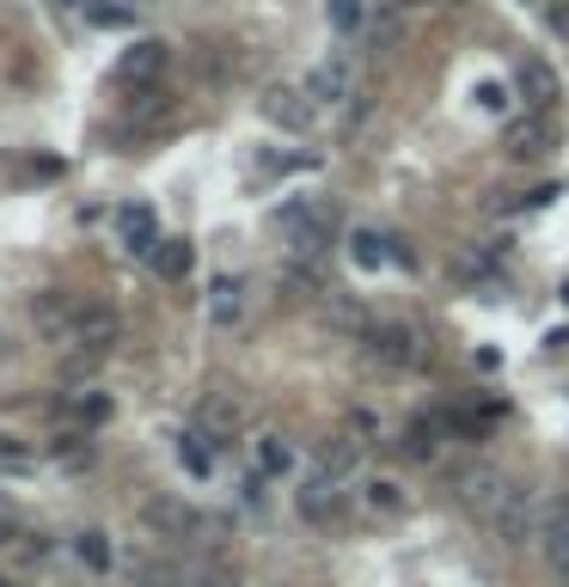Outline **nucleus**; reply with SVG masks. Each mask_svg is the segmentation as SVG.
<instances>
[{
  "label": "nucleus",
  "instance_id": "nucleus-25",
  "mask_svg": "<svg viewBox=\"0 0 569 587\" xmlns=\"http://www.w3.org/2000/svg\"><path fill=\"white\" fill-rule=\"evenodd\" d=\"M447 429H453V434H472V441H477V434L496 429V410H491V405H453V410H447Z\"/></svg>",
  "mask_w": 569,
  "mask_h": 587
},
{
  "label": "nucleus",
  "instance_id": "nucleus-12",
  "mask_svg": "<svg viewBox=\"0 0 569 587\" xmlns=\"http://www.w3.org/2000/svg\"><path fill=\"white\" fill-rule=\"evenodd\" d=\"M484 526H491L503 545H520V538H533V496L520 490V483H508V496L491 509V521H484Z\"/></svg>",
  "mask_w": 569,
  "mask_h": 587
},
{
  "label": "nucleus",
  "instance_id": "nucleus-26",
  "mask_svg": "<svg viewBox=\"0 0 569 587\" xmlns=\"http://www.w3.org/2000/svg\"><path fill=\"white\" fill-rule=\"evenodd\" d=\"M67 417H74L80 429H98V422H110V398L105 391H74V398H67Z\"/></svg>",
  "mask_w": 569,
  "mask_h": 587
},
{
  "label": "nucleus",
  "instance_id": "nucleus-31",
  "mask_svg": "<svg viewBox=\"0 0 569 587\" xmlns=\"http://www.w3.org/2000/svg\"><path fill=\"white\" fill-rule=\"evenodd\" d=\"M545 25H551L557 38L569 43V0H551V7H545Z\"/></svg>",
  "mask_w": 569,
  "mask_h": 587
},
{
  "label": "nucleus",
  "instance_id": "nucleus-9",
  "mask_svg": "<svg viewBox=\"0 0 569 587\" xmlns=\"http://www.w3.org/2000/svg\"><path fill=\"white\" fill-rule=\"evenodd\" d=\"M166 62H172V50H166L159 38H141V43H129V50H123L117 80H123V86H135V92H141V86H159Z\"/></svg>",
  "mask_w": 569,
  "mask_h": 587
},
{
  "label": "nucleus",
  "instance_id": "nucleus-4",
  "mask_svg": "<svg viewBox=\"0 0 569 587\" xmlns=\"http://www.w3.org/2000/svg\"><path fill=\"white\" fill-rule=\"evenodd\" d=\"M349 490H356V483L331 478V471H306V483H301V496H294V509H301V521H313V526H331L337 514H344Z\"/></svg>",
  "mask_w": 569,
  "mask_h": 587
},
{
  "label": "nucleus",
  "instance_id": "nucleus-34",
  "mask_svg": "<svg viewBox=\"0 0 569 587\" xmlns=\"http://www.w3.org/2000/svg\"><path fill=\"white\" fill-rule=\"evenodd\" d=\"M398 7H435V0H398Z\"/></svg>",
  "mask_w": 569,
  "mask_h": 587
},
{
  "label": "nucleus",
  "instance_id": "nucleus-1",
  "mask_svg": "<svg viewBox=\"0 0 569 587\" xmlns=\"http://www.w3.org/2000/svg\"><path fill=\"white\" fill-rule=\"evenodd\" d=\"M276 221H282V233L294 239V251H325L337 239V227H344V214H337L331 196H306V202H288Z\"/></svg>",
  "mask_w": 569,
  "mask_h": 587
},
{
  "label": "nucleus",
  "instance_id": "nucleus-23",
  "mask_svg": "<svg viewBox=\"0 0 569 587\" xmlns=\"http://www.w3.org/2000/svg\"><path fill=\"white\" fill-rule=\"evenodd\" d=\"M325 19H331L337 38H361L368 31V0H325Z\"/></svg>",
  "mask_w": 569,
  "mask_h": 587
},
{
  "label": "nucleus",
  "instance_id": "nucleus-7",
  "mask_svg": "<svg viewBox=\"0 0 569 587\" xmlns=\"http://www.w3.org/2000/svg\"><path fill=\"white\" fill-rule=\"evenodd\" d=\"M356 509L368 514V521H404L411 496H404V483H398L392 471H361L356 478Z\"/></svg>",
  "mask_w": 569,
  "mask_h": 587
},
{
  "label": "nucleus",
  "instance_id": "nucleus-3",
  "mask_svg": "<svg viewBox=\"0 0 569 587\" xmlns=\"http://www.w3.org/2000/svg\"><path fill=\"white\" fill-rule=\"evenodd\" d=\"M361 355L368 361H380V367H392V374H404V367H423V337H417L411 325H368L361 331Z\"/></svg>",
  "mask_w": 569,
  "mask_h": 587
},
{
  "label": "nucleus",
  "instance_id": "nucleus-24",
  "mask_svg": "<svg viewBox=\"0 0 569 587\" xmlns=\"http://www.w3.org/2000/svg\"><path fill=\"white\" fill-rule=\"evenodd\" d=\"M294 471V447L282 434H257V478H282Z\"/></svg>",
  "mask_w": 569,
  "mask_h": 587
},
{
  "label": "nucleus",
  "instance_id": "nucleus-18",
  "mask_svg": "<svg viewBox=\"0 0 569 587\" xmlns=\"http://www.w3.org/2000/svg\"><path fill=\"white\" fill-rule=\"evenodd\" d=\"M361 441H344V434H331V441L318 447V459H313V471H331V478H344V483H356L361 478Z\"/></svg>",
  "mask_w": 569,
  "mask_h": 587
},
{
  "label": "nucleus",
  "instance_id": "nucleus-30",
  "mask_svg": "<svg viewBox=\"0 0 569 587\" xmlns=\"http://www.w3.org/2000/svg\"><path fill=\"white\" fill-rule=\"evenodd\" d=\"M386 245H392V239L368 233V227H356V239H349V251H356V263H361V270H373V263L386 258Z\"/></svg>",
  "mask_w": 569,
  "mask_h": 587
},
{
  "label": "nucleus",
  "instance_id": "nucleus-33",
  "mask_svg": "<svg viewBox=\"0 0 569 587\" xmlns=\"http://www.w3.org/2000/svg\"><path fill=\"white\" fill-rule=\"evenodd\" d=\"M25 465H31L25 447H7V441H0V471H25Z\"/></svg>",
  "mask_w": 569,
  "mask_h": 587
},
{
  "label": "nucleus",
  "instance_id": "nucleus-10",
  "mask_svg": "<svg viewBox=\"0 0 569 587\" xmlns=\"http://www.w3.org/2000/svg\"><path fill=\"white\" fill-rule=\"evenodd\" d=\"M141 521L154 526L159 538H172V545H185V538L202 533V514L190 509V502H178V496H154V502L141 509Z\"/></svg>",
  "mask_w": 569,
  "mask_h": 587
},
{
  "label": "nucleus",
  "instance_id": "nucleus-27",
  "mask_svg": "<svg viewBox=\"0 0 569 587\" xmlns=\"http://www.w3.org/2000/svg\"><path fill=\"white\" fill-rule=\"evenodd\" d=\"M496 270H503V258H496V251H477V245H465L460 258H453V275H465V282H491Z\"/></svg>",
  "mask_w": 569,
  "mask_h": 587
},
{
  "label": "nucleus",
  "instance_id": "nucleus-37",
  "mask_svg": "<svg viewBox=\"0 0 569 587\" xmlns=\"http://www.w3.org/2000/svg\"><path fill=\"white\" fill-rule=\"evenodd\" d=\"M67 7H74V0H67Z\"/></svg>",
  "mask_w": 569,
  "mask_h": 587
},
{
  "label": "nucleus",
  "instance_id": "nucleus-6",
  "mask_svg": "<svg viewBox=\"0 0 569 587\" xmlns=\"http://www.w3.org/2000/svg\"><path fill=\"white\" fill-rule=\"evenodd\" d=\"M117 337H123V318L110 313L105 301H80L74 337H67L80 355H93V361H98V355H110V349H117Z\"/></svg>",
  "mask_w": 569,
  "mask_h": 587
},
{
  "label": "nucleus",
  "instance_id": "nucleus-36",
  "mask_svg": "<svg viewBox=\"0 0 569 587\" xmlns=\"http://www.w3.org/2000/svg\"><path fill=\"white\" fill-rule=\"evenodd\" d=\"M563 301H569V287H563Z\"/></svg>",
  "mask_w": 569,
  "mask_h": 587
},
{
  "label": "nucleus",
  "instance_id": "nucleus-19",
  "mask_svg": "<svg viewBox=\"0 0 569 587\" xmlns=\"http://www.w3.org/2000/svg\"><path fill=\"white\" fill-rule=\"evenodd\" d=\"M520 98H527L533 111H545V105H557V74L545 62H520Z\"/></svg>",
  "mask_w": 569,
  "mask_h": 587
},
{
  "label": "nucleus",
  "instance_id": "nucleus-11",
  "mask_svg": "<svg viewBox=\"0 0 569 587\" xmlns=\"http://www.w3.org/2000/svg\"><path fill=\"white\" fill-rule=\"evenodd\" d=\"M441 441H453L447 410H423V417H411L404 429H398V453H404V459H435Z\"/></svg>",
  "mask_w": 569,
  "mask_h": 587
},
{
  "label": "nucleus",
  "instance_id": "nucleus-16",
  "mask_svg": "<svg viewBox=\"0 0 569 587\" xmlns=\"http://www.w3.org/2000/svg\"><path fill=\"white\" fill-rule=\"evenodd\" d=\"M239 318H245V282H239V275H221V282L209 287V325L233 331Z\"/></svg>",
  "mask_w": 569,
  "mask_h": 587
},
{
  "label": "nucleus",
  "instance_id": "nucleus-20",
  "mask_svg": "<svg viewBox=\"0 0 569 587\" xmlns=\"http://www.w3.org/2000/svg\"><path fill=\"white\" fill-rule=\"evenodd\" d=\"M539 538H545V557H557V551H569V496H551L539 514Z\"/></svg>",
  "mask_w": 569,
  "mask_h": 587
},
{
  "label": "nucleus",
  "instance_id": "nucleus-38",
  "mask_svg": "<svg viewBox=\"0 0 569 587\" xmlns=\"http://www.w3.org/2000/svg\"><path fill=\"white\" fill-rule=\"evenodd\" d=\"M0 587H7V581H0Z\"/></svg>",
  "mask_w": 569,
  "mask_h": 587
},
{
  "label": "nucleus",
  "instance_id": "nucleus-17",
  "mask_svg": "<svg viewBox=\"0 0 569 587\" xmlns=\"http://www.w3.org/2000/svg\"><path fill=\"white\" fill-rule=\"evenodd\" d=\"M117 233H123V245H129L135 258H154V251H159V227H154V209H141V202H129V209L117 214Z\"/></svg>",
  "mask_w": 569,
  "mask_h": 587
},
{
  "label": "nucleus",
  "instance_id": "nucleus-21",
  "mask_svg": "<svg viewBox=\"0 0 569 587\" xmlns=\"http://www.w3.org/2000/svg\"><path fill=\"white\" fill-rule=\"evenodd\" d=\"M147 263H154V270L166 275V282H185V275H190V263H197V251H190L185 239H159V251H154Z\"/></svg>",
  "mask_w": 569,
  "mask_h": 587
},
{
  "label": "nucleus",
  "instance_id": "nucleus-28",
  "mask_svg": "<svg viewBox=\"0 0 569 587\" xmlns=\"http://www.w3.org/2000/svg\"><path fill=\"white\" fill-rule=\"evenodd\" d=\"M185 581L190 587H239V575L226 569L221 557H202V563H190V569H185Z\"/></svg>",
  "mask_w": 569,
  "mask_h": 587
},
{
  "label": "nucleus",
  "instance_id": "nucleus-15",
  "mask_svg": "<svg viewBox=\"0 0 569 587\" xmlns=\"http://www.w3.org/2000/svg\"><path fill=\"white\" fill-rule=\"evenodd\" d=\"M31 318H38V331H43V337L67 343V337H74V318H80V301H67V294H38Z\"/></svg>",
  "mask_w": 569,
  "mask_h": 587
},
{
  "label": "nucleus",
  "instance_id": "nucleus-32",
  "mask_svg": "<svg viewBox=\"0 0 569 587\" xmlns=\"http://www.w3.org/2000/svg\"><path fill=\"white\" fill-rule=\"evenodd\" d=\"M477 105H484V111H508V92L496 86V80H484V86H477Z\"/></svg>",
  "mask_w": 569,
  "mask_h": 587
},
{
  "label": "nucleus",
  "instance_id": "nucleus-35",
  "mask_svg": "<svg viewBox=\"0 0 569 587\" xmlns=\"http://www.w3.org/2000/svg\"><path fill=\"white\" fill-rule=\"evenodd\" d=\"M447 7H460V0H447Z\"/></svg>",
  "mask_w": 569,
  "mask_h": 587
},
{
  "label": "nucleus",
  "instance_id": "nucleus-14",
  "mask_svg": "<svg viewBox=\"0 0 569 587\" xmlns=\"http://www.w3.org/2000/svg\"><path fill=\"white\" fill-rule=\"evenodd\" d=\"M313 98H306V92H294V86H270L264 92V117L270 123H282V129H306V123H313Z\"/></svg>",
  "mask_w": 569,
  "mask_h": 587
},
{
  "label": "nucleus",
  "instance_id": "nucleus-22",
  "mask_svg": "<svg viewBox=\"0 0 569 587\" xmlns=\"http://www.w3.org/2000/svg\"><path fill=\"white\" fill-rule=\"evenodd\" d=\"M178 459H185L190 478H209V471H214V441L202 429H185V434H178Z\"/></svg>",
  "mask_w": 569,
  "mask_h": 587
},
{
  "label": "nucleus",
  "instance_id": "nucleus-13",
  "mask_svg": "<svg viewBox=\"0 0 569 587\" xmlns=\"http://www.w3.org/2000/svg\"><path fill=\"white\" fill-rule=\"evenodd\" d=\"M545 147H551V123H545V117H515V123L503 129V154L515 159V166L539 159Z\"/></svg>",
  "mask_w": 569,
  "mask_h": 587
},
{
  "label": "nucleus",
  "instance_id": "nucleus-5",
  "mask_svg": "<svg viewBox=\"0 0 569 587\" xmlns=\"http://www.w3.org/2000/svg\"><path fill=\"white\" fill-rule=\"evenodd\" d=\"M306 98L313 105H344V98H356V62H349L344 50L337 55H318L313 67H306Z\"/></svg>",
  "mask_w": 569,
  "mask_h": 587
},
{
  "label": "nucleus",
  "instance_id": "nucleus-29",
  "mask_svg": "<svg viewBox=\"0 0 569 587\" xmlns=\"http://www.w3.org/2000/svg\"><path fill=\"white\" fill-rule=\"evenodd\" d=\"M74 551H80V563H86V569H98V575L110 569V538L105 533H80Z\"/></svg>",
  "mask_w": 569,
  "mask_h": 587
},
{
  "label": "nucleus",
  "instance_id": "nucleus-8",
  "mask_svg": "<svg viewBox=\"0 0 569 587\" xmlns=\"http://www.w3.org/2000/svg\"><path fill=\"white\" fill-rule=\"evenodd\" d=\"M197 429L209 434L214 447H233L239 441V429H245V410H239V398L233 391H209L197 405Z\"/></svg>",
  "mask_w": 569,
  "mask_h": 587
},
{
  "label": "nucleus",
  "instance_id": "nucleus-2",
  "mask_svg": "<svg viewBox=\"0 0 569 587\" xmlns=\"http://www.w3.org/2000/svg\"><path fill=\"white\" fill-rule=\"evenodd\" d=\"M447 490H453V502H460V509H472L477 521H491V509L508 496V478L496 465H484V459H465V465H453Z\"/></svg>",
  "mask_w": 569,
  "mask_h": 587
}]
</instances>
